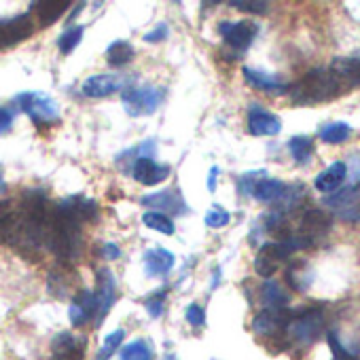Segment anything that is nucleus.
<instances>
[{"label": "nucleus", "instance_id": "31", "mask_svg": "<svg viewBox=\"0 0 360 360\" xmlns=\"http://www.w3.org/2000/svg\"><path fill=\"white\" fill-rule=\"evenodd\" d=\"M72 288V282H70V274L68 271H62V269H56L49 274V292L58 299H66L68 292Z\"/></svg>", "mask_w": 360, "mask_h": 360}, {"label": "nucleus", "instance_id": "34", "mask_svg": "<svg viewBox=\"0 0 360 360\" xmlns=\"http://www.w3.org/2000/svg\"><path fill=\"white\" fill-rule=\"evenodd\" d=\"M125 339V330L123 328H119V330H115V333H110L106 339H104V345L100 347V352H98V356H96V360H108L119 347H121V341Z\"/></svg>", "mask_w": 360, "mask_h": 360}, {"label": "nucleus", "instance_id": "19", "mask_svg": "<svg viewBox=\"0 0 360 360\" xmlns=\"http://www.w3.org/2000/svg\"><path fill=\"white\" fill-rule=\"evenodd\" d=\"M60 208H64L70 217H75L81 225L83 223H94L98 221V206L94 200H87L83 195H72L66 198L62 204H58Z\"/></svg>", "mask_w": 360, "mask_h": 360}, {"label": "nucleus", "instance_id": "11", "mask_svg": "<svg viewBox=\"0 0 360 360\" xmlns=\"http://www.w3.org/2000/svg\"><path fill=\"white\" fill-rule=\"evenodd\" d=\"M292 314L295 311H288V309H263L261 314L255 316L252 328H255V333L265 335V337L286 333V326H288Z\"/></svg>", "mask_w": 360, "mask_h": 360}, {"label": "nucleus", "instance_id": "14", "mask_svg": "<svg viewBox=\"0 0 360 360\" xmlns=\"http://www.w3.org/2000/svg\"><path fill=\"white\" fill-rule=\"evenodd\" d=\"M140 204L144 208H150L153 212H172V214H183L187 212V204L185 200L180 198L178 193H172V191H159V193H153V195H144L140 200Z\"/></svg>", "mask_w": 360, "mask_h": 360}, {"label": "nucleus", "instance_id": "29", "mask_svg": "<svg viewBox=\"0 0 360 360\" xmlns=\"http://www.w3.org/2000/svg\"><path fill=\"white\" fill-rule=\"evenodd\" d=\"M318 136L326 144H341V142H345L352 136V127L347 123H343V121H335V123L324 125Z\"/></svg>", "mask_w": 360, "mask_h": 360}, {"label": "nucleus", "instance_id": "25", "mask_svg": "<svg viewBox=\"0 0 360 360\" xmlns=\"http://www.w3.org/2000/svg\"><path fill=\"white\" fill-rule=\"evenodd\" d=\"M284 189H286V185L282 183V180H278V178H263V180H259V183L255 185L252 198L259 200V202H267V204L269 202H278L282 198Z\"/></svg>", "mask_w": 360, "mask_h": 360}, {"label": "nucleus", "instance_id": "5", "mask_svg": "<svg viewBox=\"0 0 360 360\" xmlns=\"http://www.w3.org/2000/svg\"><path fill=\"white\" fill-rule=\"evenodd\" d=\"M163 96H165L163 87L144 85V87H127L121 94V100L131 117H144V115H153L161 106Z\"/></svg>", "mask_w": 360, "mask_h": 360}, {"label": "nucleus", "instance_id": "26", "mask_svg": "<svg viewBox=\"0 0 360 360\" xmlns=\"http://www.w3.org/2000/svg\"><path fill=\"white\" fill-rule=\"evenodd\" d=\"M286 282L290 288H295L299 292L307 290L311 284V271L307 269V263H292L286 269Z\"/></svg>", "mask_w": 360, "mask_h": 360}, {"label": "nucleus", "instance_id": "23", "mask_svg": "<svg viewBox=\"0 0 360 360\" xmlns=\"http://www.w3.org/2000/svg\"><path fill=\"white\" fill-rule=\"evenodd\" d=\"M261 301H263L265 309H286V305L290 303V297L282 288L280 282L267 280L261 288Z\"/></svg>", "mask_w": 360, "mask_h": 360}, {"label": "nucleus", "instance_id": "30", "mask_svg": "<svg viewBox=\"0 0 360 360\" xmlns=\"http://www.w3.org/2000/svg\"><path fill=\"white\" fill-rule=\"evenodd\" d=\"M142 223H144L148 229L159 231V233H163V236H174V231H176L174 221H172L167 214H161V212H153V210L144 212V214H142Z\"/></svg>", "mask_w": 360, "mask_h": 360}, {"label": "nucleus", "instance_id": "16", "mask_svg": "<svg viewBox=\"0 0 360 360\" xmlns=\"http://www.w3.org/2000/svg\"><path fill=\"white\" fill-rule=\"evenodd\" d=\"M174 267V255L167 248L155 246L144 252V274L148 278H163Z\"/></svg>", "mask_w": 360, "mask_h": 360}, {"label": "nucleus", "instance_id": "2", "mask_svg": "<svg viewBox=\"0 0 360 360\" xmlns=\"http://www.w3.org/2000/svg\"><path fill=\"white\" fill-rule=\"evenodd\" d=\"M341 94V85L328 68H314L295 85H288V96L295 106H314L328 102Z\"/></svg>", "mask_w": 360, "mask_h": 360}, {"label": "nucleus", "instance_id": "33", "mask_svg": "<svg viewBox=\"0 0 360 360\" xmlns=\"http://www.w3.org/2000/svg\"><path fill=\"white\" fill-rule=\"evenodd\" d=\"M81 39H83V26H70L58 39V47L64 56H70L81 45Z\"/></svg>", "mask_w": 360, "mask_h": 360}, {"label": "nucleus", "instance_id": "40", "mask_svg": "<svg viewBox=\"0 0 360 360\" xmlns=\"http://www.w3.org/2000/svg\"><path fill=\"white\" fill-rule=\"evenodd\" d=\"M163 299H165V290H161V292H157V295H153V297L146 299L144 305H146V311L153 318H159L163 314Z\"/></svg>", "mask_w": 360, "mask_h": 360}, {"label": "nucleus", "instance_id": "48", "mask_svg": "<svg viewBox=\"0 0 360 360\" xmlns=\"http://www.w3.org/2000/svg\"><path fill=\"white\" fill-rule=\"evenodd\" d=\"M5 191V183H3V165H0V193Z\"/></svg>", "mask_w": 360, "mask_h": 360}, {"label": "nucleus", "instance_id": "43", "mask_svg": "<svg viewBox=\"0 0 360 360\" xmlns=\"http://www.w3.org/2000/svg\"><path fill=\"white\" fill-rule=\"evenodd\" d=\"M104 261H117L119 257H121V248L117 246V244H100L98 246V250H96Z\"/></svg>", "mask_w": 360, "mask_h": 360}, {"label": "nucleus", "instance_id": "38", "mask_svg": "<svg viewBox=\"0 0 360 360\" xmlns=\"http://www.w3.org/2000/svg\"><path fill=\"white\" fill-rule=\"evenodd\" d=\"M259 178H265V172H263V169L244 174V176L240 178V183H238L240 193H242V195H252V189H255V185L259 183Z\"/></svg>", "mask_w": 360, "mask_h": 360}, {"label": "nucleus", "instance_id": "4", "mask_svg": "<svg viewBox=\"0 0 360 360\" xmlns=\"http://www.w3.org/2000/svg\"><path fill=\"white\" fill-rule=\"evenodd\" d=\"M322 330H324V314L316 307L295 311L286 326V335L290 337V341H295L299 345L314 343Z\"/></svg>", "mask_w": 360, "mask_h": 360}, {"label": "nucleus", "instance_id": "47", "mask_svg": "<svg viewBox=\"0 0 360 360\" xmlns=\"http://www.w3.org/2000/svg\"><path fill=\"white\" fill-rule=\"evenodd\" d=\"M7 212H11V202L9 200H3V202H0V219H3Z\"/></svg>", "mask_w": 360, "mask_h": 360}, {"label": "nucleus", "instance_id": "28", "mask_svg": "<svg viewBox=\"0 0 360 360\" xmlns=\"http://www.w3.org/2000/svg\"><path fill=\"white\" fill-rule=\"evenodd\" d=\"M288 150H290V157L297 161V163H307L314 155V140L309 136H292L288 140Z\"/></svg>", "mask_w": 360, "mask_h": 360}, {"label": "nucleus", "instance_id": "17", "mask_svg": "<svg viewBox=\"0 0 360 360\" xmlns=\"http://www.w3.org/2000/svg\"><path fill=\"white\" fill-rule=\"evenodd\" d=\"M96 316V299H94V290H81L75 295L70 309H68V318L72 326H85L91 318Z\"/></svg>", "mask_w": 360, "mask_h": 360}, {"label": "nucleus", "instance_id": "6", "mask_svg": "<svg viewBox=\"0 0 360 360\" xmlns=\"http://www.w3.org/2000/svg\"><path fill=\"white\" fill-rule=\"evenodd\" d=\"M37 26L30 13L9 18V20H0V49H9L15 47L18 43L30 39L34 34Z\"/></svg>", "mask_w": 360, "mask_h": 360}, {"label": "nucleus", "instance_id": "21", "mask_svg": "<svg viewBox=\"0 0 360 360\" xmlns=\"http://www.w3.org/2000/svg\"><path fill=\"white\" fill-rule=\"evenodd\" d=\"M343 180H345V163L333 161L326 169H322L314 178V187L322 193H333L343 185Z\"/></svg>", "mask_w": 360, "mask_h": 360}, {"label": "nucleus", "instance_id": "46", "mask_svg": "<svg viewBox=\"0 0 360 360\" xmlns=\"http://www.w3.org/2000/svg\"><path fill=\"white\" fill-rule=\"evenodd\" d=\"M219 167L214 165L212 169H210V176H208V191H217V176H219Z\"/></svg>", "mask_w": 360, "mask_h": 360}, {"label": "nucleus", "instance_id": "12", "mask_svg": "<svg viewBox=\"0 0 360 360\" xmlns=\"http://www.w3.org/2000/svg\"><path fill=\"white\" fill-rule=\"evenodd\" d=\"M280 129H282V121L274 115V112H269V110H265L263 106H250V110H248V131L252 134V136H276V134H280Z\"/></svg>", "mask_w": 360, "mask_h": 360}, {"label": "nucleus", "instance_id": "42", "mask_svg": "<svg viewBox=\"0 0 360 360\" xmlns=\"http://www.w3.org/2000/svg\"><path fill=\"white\" fill-rule=\"evenodd\" d=\"M337 217H339L341 221H347V223H358V221H360V200H358V202H354L352 206H347V208L339 210V212H337Z\"/></svg>", "mask_w": 360, "mask_h": 360}, {"label": "nucleus", "instance_id": "44", "mask_svg": "<svg viewBox=\"0 0 360 360\" xmlns=\"http://www.w3.org/2000/svg\"><path fill=\"white\" fill-rule=\"evenodd\" d=\"M165 39H167V26L165 24H159L155 30H150V32L144 34V41L146 43H159V41H165Z\"/></svg>", "mask_w": 360, "mask_h": 360}, {"label": "nucleus", "instance_id": "3", "mask_svg": "<svg viewBox=\"0 0 360 360\" xmlns=\"http://www.w3.org/2000/svg\"><path fill=\"white\" fill-rule=\"evenodd\" d=\"M15 104L41 127L60 121V104L43 91H26L15 98Z\"/></svg>", "mask_w": 360, "mask_h": 360}, {"label": "nucleus", "instance_id": "9", "mask_svg": "<svg viewBox=\"0 0 360 360\" xmlns=\"http://www.w3.org/2000/svg\"><path fill=\"white\" fill-rule=\"evenodd\" d=\"M131 79L121 77V75H94L85 79L83 83V94L87 98H106L115 91H125Z\"/></svg>", "mask_w": 360, "mask_h": 360}, {"label": "nucleus", "instance_id": "37", "mask_svg": "<svg viewBox=\"0 0 360 360\" xmlns=\"http://www.w3.org/2000/svg\"><path fill=\"white\" fill-rule=\"evenodd\" d=\"M229 212L227 210H223L221 206H214L212 210H208L206 212V217H204V223L208 225V227H212V229H219V227H225L227 223H229Z\"/></svg>", "mask_w": 360, "mask_h": 360}, {"label": "nucleus", "instance_id": "36", "mask_svg": "<svg viewBox=\"0 0 360 360\" xmlns=\"http://www.w3.org/2000/svg\"><path fill=\"white\" fill-rule=\"evenodd\" d=\"M233 9H240L244 13H255V15H265L269 13V3H263V0H231L229 3Z\"/></svg>", "mask_w": 360, "mask_h": 360}, {"label": "nucleus", "instance_id": "10", "mask_svg": "<svg viewBox=\"0 0 360 360\" xmlns=\"http://www.w3.org/2000/svg\"><path fill=\"white\" fill-rule=\"evenodd\" d=\"M169 172L172 169L167 165L157 163L153 157H138L134 159V167H131V176L144 187H155L163 183V180H167Z\"/></svg>", "mask_w": 360, "mask_h": 360}, {"label": "nucleus", "instance_id": "13", "mask_svg": "<svg viewBox=\"0 0 360 360\" xmlns=\"http://www.w3.org/2000/svg\"><path fill=\"white\" fill-rule=\"evenodd\" d=\"M328 70L335 75L341 91L360 87V58H337L333 60Z\"/></svg>", "mask_w": 360, "mask_h": 360}, {"label": "nucleus", "instance_id": "24", "mask_svg": "<svg viewBox=\"0 0 360 360\" xmlns=\"http://www.w3.org/2000/svg\"><path fill=\"white\" fill-rule=\"evenodd\" d=\"M22 242V223H20V214L18 210L7 212L3 219H0V244L7 246H20Z\"/></svg>", "mask_w": 360, "mask_h": 360}, {"label": "nucleus", "instance_id": "27", "mask_svg": "<svg viewBox=\"0 0 360 360\" xmlns=\"http://www.w3.org/2000/svg\"><path fill=\"white\" fill-rule=\"evenodd\" d=\"M134 56H136V51H134L131 43H127V41H117L106 49V62L110 66H125L134 60Z\"/></svg>", "mask_w": 360, "mask_h": 360}, {"label": "nucleus", "instance_id": "45", "mask_svg": "<svg viewBox=\"0 0 360 360\" xmlns=\"http://www.w3.org/2000/svg\"><path fill=\"white\" fill-rule=\"evenodd\" d=\"M13 125V112L9 108H0V134L9 131Z\"/></svg>", "mask_w": 360, "mask_h": 360}, {"label": "nucleus", "instance_id": "1", "mask_svg": "<svg viewBox=\"0 0 360 360\" xmlns=\"http://www.w3.org/2000/svg\"><path fill=\"white\" fill-rule=\"evenodd\" d=\"M45 244L62 261L79 259L83 250L81 223L60 206L49 208V217L45 225Z\"/></svg>", "mask_w": 360, "mask_h": 360}, {"label": "nucleus", "instance_id": "32", "mask_svg": "<svg viewBox=\"0 0 360 360\" xmlns=\"http://www.w3.org/2000/svg\"><path fill=\"white\" fill-rule=\"evenodd\" d=\"M153 349L146 341L136 339L131 343H127L125 347H121V360H153Z\"/></svg>", "mask_w": 360, "mask_h": 360}, {"label": "nucleus", "instance_id": "22", "mask_svg": "<svg viewBox=\"0 0 360 360\" xmlns=\"http://www.w3.org/2000/svg\"><path fill=\"white\" fill-rule=\"evenodd\" d=\"M32 9L37 11L39 24L47 28L70 9V0H41V3H32Z\"/></svg>", "mask_w": 360, "mask_h": 360}, {"label": "nucleus", "instance_id": "35", "mask_svg": "<svg viewBox=\"0 0 360 360\" xmlns=\"http://www.w3.org/2000/svg\"><path fill=\"white\" fill-rule=\"evenodd\" d=\"M326 339H328V347H330V352H333V360H358V356H356L354 352H349V349L339 341V335H337L335 330H330V333L326 335Z\"/></svg>", "mask_w": 360, "mask_h": 360}, {"label": "nucleus", "instance_id": "18", "mask_svg": "<svg viewBox=\"0 0 360 360\" xmlns=\"http://www.w3.org/2000/svg\"><path fill=\"white\" fill-rule=\"evenodd\" d=\"M242 72H244L246 83H248L250 87L259 89V91H267V94H276V96L288 94V85H286L282 79L274 77V75H267V72H263V70H255V68H248V66H244Z\"/></svg>", "mask_w": 360, "mask_h": 360}, {"label": "nucleus", "instance_id": "7", "mask_svg": "<svg viewBox=\"0 0 360 360\" xmlns=\"http://www.w3.org/2000/svg\"><path fill=\"white\" fill-rule=\"evenodd\" d=\"M219 32L227 47H231L236 51H246L252 45L259 28L252 22H221Z\"/></svg>", "mask_w": 360, "mask_h": 360}, {"label": "nucleus", "instance_id": "15", "mask_svg": "<svg viewBox=\"0 0 360 360\" xmlns=\"http://www.w3.org/2000/svg\"><path fill=\"white\" fill-rule=\"evenodd\" d=\"M333 225V217L322 212V210H305L301 217V225H299V236L316 242L318 236H324Z\"/></svg>", "mask_w": 360, "mask_h": 360}, {"label": "nucleus", "instance_id": "39", "mask_svg": "<svg viewBox=\"0 0 360 360\" xmlns=\"http://www.w3.org/2000/svg\"><path fill=\"white\" fill-rule=\"evenodd\" d=\"M349 174V189L360 191V157H349V165H345V176Z\"/></svg>", "mask_w": 360, "mask_h": 360}, {"label": "nucleus", "instance_id": "41", "mask_svg": "<svg viewBox=\"0 0 360 360\" xmlns=\"http://www.w3.org/2000/svg\"><path fill=\"white\" fill-rule=\"evenodd\" d=\"M187 320H189V324H193V326H204L206 324V311L202 309V305H198V303H191L189 307H187Z\"/></svg>", "mask_w": 360, "mask_h": 360}, {"label": "nucleus", "instance_id": "8", "mask_svg": "<svg viewBox=\"0 0 360 360\" xmlns=\"http://www.w3.org/2000/svg\"><path fill=\"white\" fill-rule=\"evenodd\" d=\"M94 299H96V326H100L117 299V280L108 267L98 271V288L94 290Z\"/></svg>", "mask_w": 360, "mask_h": 360}, {"label": "nucleus", "instance_id": "20", "mask_svg": "<svg viewBox=\"0 0 360 360\" xmlns=\"http://www.w3.org/2000/svg\"><path fill=\"white\" fill-rule=\"evenodd\" d=\"M51 354L56 360H83V345L70 333H58L51 341Z\"/></svg>", "mask_w": 360, "mask_h": 360}]
</instances>
